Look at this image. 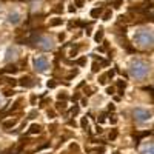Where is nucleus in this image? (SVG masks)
I'll return each mask as SVG.
<instances>
[{"label":"nucleus","mask_w":154,"mask_h":154,"mask_svg":"<svg viewBox=\"0 0 154 154\" xmlns=\"http://www.w3.org/2000/svg\"><path fill=\"white\" fill-rule=\"evenodd\" d=\"M151 72V65L145 60H133L130 65V74L131 77H134L136 80H142L145 77H148V74Z\"/></svg>","instance_id":"obj_1"},{"label":"nucleus","mask_w":154,"mask_h":154,"mask_svg":"<svg viewBox=\"0 0 154 154\" xmlns=\"http://www.w3.org/2000/svg\"><path fill=\"white\" fill-rule=\"evenodd\" d=\"M152 42H154V37H152V31L151 29L142 28V29L136 31V34H134V43L140 49H151L152 48Z\"/></svg>","instance_id":"obj_2"},{"label":"nucleus","mask_w":154,"mask_h":154,"mask_svg":"<svg viewBox=\"0 0 154 154\" xmlns=\"http://www.w3.org/2000/svg\"><path fill=\"white\" fill-rule=\"evenodd\" d=\"M34 42H35L38 49H43V51H53L54 46H56L54 40L51 37H48V35H37L34 38Z\"/></svg>","instance_id":"obj_3"},{"label":"nucleus","mask_w":154,"mask_h":154,"mask_svg":"<svg viewBox=\"0 0 154 154\" xmlns=\"http://www.w3.org/2000/svg\"><path fill=\"white\" fill-rule=\"evenodd\" d=\"M151 116H152V112L148 111V109H143V108H136V109L133 111L134 120H136V122H140V123L151 120Z\"/></svg>","instance_id":"obj_4"},{"label":"nucleus","mask_w":154,"mask_h":154,"mask_svg":"<svg viewBox=\"0 0 154 154\" xmlns=\"http://www.w3.org/2000/svg\"><path fill=\"white\" fill-rule=\"evenodd\" d=\"M32 63H34V69H35L37 72H46V71H48V68H49L48 59H46V57H43V56L35 57Z\"/></svg>","instance_id":"obj_5"},{"label":"nucleus","mask_w":154,"mask_h":154,"mask_svg":"<svg viewBox=\"0 0 154 154\" xmlns=\"http://www.w3.org/2000/svg\"><path fill=\"white\" fill-rule=\"evenodd\" d=\"M8 22L12 23V25H17L20 22V14L19 12H11V14L8 16Z\"/></svg>","instance_id":"obj_6"},{"label":"nucleus","mask_w":154,"mask_h":154,"mask_svg":"<svg viewBox=\"0 0 154 154\" xmlns=\"http://www.w3.org/2000/svg\"><path fill=\"white\" fill-rule=\"evenodd\" d=\"M102 38H103V28H99L96 35H94V40L99 43V42H102Z\"/></svg>","instance_id":"obj_7"},{"label":"nucleus","mask_w":154,"mask_h":154,"mask_svg":"<svg viewBox=\"0 0 154 154\" xmlns=\"http://www.w3.org/2000/svg\"><path fill=\"white\" fill-rule=\"evenodd\" d=\"M62 23H63V20L59 19V17H56L53 20H49V26H59V25H62Z\"/></svg>","instance_id":"obj_8"},{"label":"nucleus","mask_w":154,"mask_h":154,"mask_svg":"<svg viewBox=\"0 0 154 154\" xmlns=\"http://www.w3.org/2000/svg\"><path fill=\"white\" fill-rule=\"evenodd\" d=\"M23 86H32L34 85V82H32V79H29V77H25V79H22V82H20Z\"/></svg>","instance_id":"obj_9"},{"label":"nucleus","mask_w":154,"mask_h":154,"mask_svg":"<svg viewBox=\"0 0 154 154\" xmlns=\"http://www.w3.org/2000/svg\"><path fill=\"white\" fill-rule=\"evenodd\" d=\"M38 133H40V126H38V125H31L29 134H38Z\"/></svg>","instance_id":"obj_10"},{"label":"nucleus","mask_w":154,"mask_h":154,"mask_svg":"<svg viewBox=\"0 0 154 154\" xmlns=\"http://www.w3.org/2000/svg\"><path fill=\"white\" fill-rule=\"evenodd\" d=\"M17 123V119H12V120H6L5 123H3V126L5 128H11V126H14Z\"/></svg>","instance_id":"obj_11"},{"label":"nucleus","mask_w":154,"mask_h":154,"mask_svg":"<svg viewBox=\"0 0 154 154\" xmlns=\"http://www.w3.org/2000/svg\"><path fill=\"white\" fill-rule=\"evenodd\" d=\"M100 12H102V8H94V9L91 11V16L96 19V17H99V16H100Z\"/></svg>","instance_id":"obj_12"},{"label":"nucleus","mask_w":154,"mask_h":154,"mask_svg":"<svg viewBox=\"0 0 154 154\" xmlns=\"http://www.w3.org/2000/svg\"><path fill=\"white\" fill-rule=\"evenodd\" d=\"M143 154H152V143H149V148H145Z\"/></svg>","instance_id":"obj_13"},{"label":"nucleus","mask_w":154,"mask_h":154,"mask_svg":"<svg viewBox=\"0 0 154 154\" xmlns=\"http://www.w3.org/2000/svg\"><path fill=\"white\" fill-rule=\"evenodd\" d=\"M82 126L85 128V130L88 128V120H86V117H83V119H82Z\"/></svg>","instance_id":"obj_14"},{"label":"nucleus","mask_w":154,"mask_h":154,"mask_svg":"<svg viewBox=\"0 0 154 154\" xmlns=\"http://www.w3.org/2000/svg\"><path fill=\"white\" fill-rule=\"evenodd\" d=\"M116 137H117V131H116V130H114V131H112V133L109 134V139H111V140H114Z\"/></svg>","instance_id":"obj_15"},{"label":"nucleus","mask_w":154,"mask_h":154,"mask_svg":"<svg viewBox=\"0 0 154 154\" xmlns=\"http://www.w3.org/2000/svg\"><path fill=\"white\" fill-rule=\"evenodd\" d=\"M57 106H59L60 109H65V108H66V103H65V102H62V103L59 102V103H57Z\"/></svg>","instance_id":"obj_16"},{"label":"nucleus","mask_w":154,"mask_h":154,"mask_svg":"<svg viewBox=\"0 0 154 154\" xmlns=\"http://www.w3.org/2000/svg\"><path fill=\"white\" fill-rule=\"evenodd\" d=\"M106 79H108V75H102V77H100V83L105 85V83H106Z\"/></svg>","instance_id":"obj_17"},{"label":"nucleus","mask_w":154,"mask_h":154,"mask_svg":"<svg viewBox=\"0 0 154 154\" xmlns=\"http://www.w3.org/2000/svg\"><path fill=\"white\" fill-rule=\"evenodd\" d=\"M62 99H63V100H66L68 96H66V94H59V100H62Z\"/></svg>","instance_id":"obj_18"},{"label":"nucleus","mask_w":154,"mask_h":154,"mask_svg":"<svg viewBox=\"0 0 154 154\" xmlns=\"http://www.w3.org/2000/svg\"><path fill=\"white\" fill-rule=\"evenodd\" d=\"M48 86H49V88H54V86H56V82H54V80L48 82Z\"/></svg>","instance_id":"obj_19"},{"label":"nucleus","mask_w":154,"mask_h":154,"mask_svg":"<svg viewBox=\"0 0 154 154\" xmlns=\"http://www.w3.org/2000/svg\"><path fill=\"white\" fill-rule=\"evenodd\" d=\"M71 112H72V114H77V112H79V106H74V108L71 109Z\"/></svg>","instance_id":"obj_20"},{"label":"nucleus","mask_w":154,"mask_h":154,"mask_svg":"<svg viewBox=\"0 0 154 154\" xmlns=\"http://www.w3.org/2000/svg\"><path fill=\"white\" fill-rule=\"evenodd\" d=\"M109 17H111V12H109V11H108V12H106V14H105V16H103V20H108V19H109Z\"/></svg>","instance_id":"obj_21"},{"label":"nucleus","mask_w":154,"mask_h":154,"mask_svg":"<svg viewBox=\"0 0 154 154\" xmlns=\"http://www.w3.org/2000/svg\"><path fill=\"white\" fill-rule=\"evenodd\" d=\"M35 116H37V111H32V112L29 114V119H34V117H35Z\"/></svg>","instance_id":"obj_22"},{"label":"nucleus","mask_w":154,"mask_h":154,"mask_svg":"<svg viewBox=\"0 0 154 154\" xmlns=\"http://www.w3.org/2000/svg\"><path fill=\"white\" fill-rule=\"evenodd\" d=\"M106 93H108V94H114V89H112V88H108Z\"/></svg>","instance_id":"obj_23"},{"label":"nucleus","mask_w":154,"mask_h":154,"mask_svg":"<svg viewBox=\"0 0 154 154\" xmlns=\"http://www.w3.org/2000/svg\"><path fill=\"white\" fill-rule=\"evenodd\" d=\"M77 63H79V65H83V63H85V59H80V60H77Z\"/></svg>","instance_id":"obj_24"},{"label":"nucleus","mask_w":154,"mask_h":154,"mask_svg":"<svg viewBox=\"0 0 154 154\" xmlns=\"http://www.w3.org/2000/svg\"><path fill=\"white\" fill-rule=\"evenodd\" d=\"M97 69H99V68H97V63H94V65H93V71H94V72H96V71H97Z\"/></svg>","instance_id":"obj_25"},{"label":"nucleus","mask_w":154,"mask_h":154,"mask_svg":"<svg viewBox=\"0 0 154 154\" xmlns=\"http://www.w3.org/2000/svg\"><path fill=\"white\" fill-rule=\"evenodd\" d=\"M119 88H122V89H123V88H125V83H123V82H119Z\"/></svg>","instance_id":"obj_26"},{"label":"nucleus","mask_w":154,"mask_h":154,"mask_svg":"<svg viewBox=\"0 0 154 154\" xmlns=\"http://www.w3.org/2000/svg\"><path fill=\"white\" fill-rule=\"evenodd\" d=\"M75 3H77V5H79V6H80V5L83 3V0H77V2H75Z\"/></svg>","instance_id":"obj_27"},{"label":"nucleus","mask_w":154,"mask_h":154,"mask_svg":"<svg viewBox=\"0 0 154 154\" xmlns=\"http://www.w3.org/2000/svg\"><path fill=\"white\" fill-rule=\"evenodd\" d=\"M11 154H19V152H11Z\"/></svg>","instance_id":"obj_28"},{"label":"nucleus","mask_w":154,"mask_h":154,"mask_svg":"<svg viewBox=\"0 0 154 154\" xmlns=\"http://www.w3.org/2000/svg\"><path fill=\"white\" fill-rule=\"evenodd\" d=\"M114 154H119V152H114Z\"/></svg>","instance_id":"obj_29"}]
</instances>
